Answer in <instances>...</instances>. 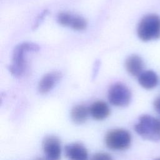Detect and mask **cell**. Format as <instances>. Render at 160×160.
Masks as SVG:
<instances>
[{
	"label": "cell",
	"mask_w": 160,
	"mask_h": 160,
	"mask_svg": "<svg viewBox=\"0 0 160 160\" xmlns=\"http://www.w3.org/2000/svg\"><path fill=\"white\" fill-rule=\"evenodd\" d=\"M108 99L110 103L114 106H126L131 102V91L122 83H115L110 87L108 91Z\"/></svg>",
	"instance_id": "5"
},
{
	"label": "cell",
	"mask_w": 160,
	"mask_h": 160,
	"mask_svg": "<svg viewBox=\"0 0 160 160\" xmlns=\"http://www.w3.org/2000/svg\"><path fill=\"white\" fill-rule=\"evenodd\" d=\"M57 21L59 24L70 27L76 31H82L87 27V21L84 18L66 12L59 13Z\"/></svg>",
	"instance_id": "6"
},
{
	"label": "cell",
	"mask_w": 160,
	"mask_h": 160,
	"mask_svg": "<svg viewBox=\"0 0 160 160\" xmlns=\"http://www.w3.org/2000/svg\"><path fill=\"white\" fill-rule=\"evenodd\" d=\"M99 62L98 61H97L95 62L94 68V69H93V74H92L93 78H94V77L96 76L97 72H98V69H99Z\"/></svg>",
	"instance_id": "17"
},
{
	"label": "cell",
	"mask_w": 160,
	"mask_h": 160,
	"mask_svg": "<svg viewBox=\"0 0 160 160\" xmlns=\"http://www.w3.org/2000/svg\"><path fill=\"white\" fill-rule=\"evenodd\" d=\"M89 112L94 119L102 120L109 116L110 109L105 102L98 101L91 104L89 108Z\"/></svg>",
	"instance_id": "11"
},
{
	"label": "cell",
	"mask_w": 160,
	"mask_h": 160,
	"mask_svg": "<svg viewBox=\"0 0 160 160\" xmlns=\"http://www.w3.org/2000/svg\"><path fill=\"white\" fill-rule=\"evenodd\" d=\"M89 114V108L84 105H77L71 109V118L74 123L81 124L87 120Z\"/></svg>",
	"instance_id": "13"
},
{
	"label": "cell",
	"mask_w": 160,
	"mask_h": 160,
	"mask_svg": "<svg viewBox=\"0 0 160 160\" xmlns=\"http://www.w3.org/2000/svg\"><path fill=\"white\" fill-rule=\"evenodd\" d=\"M137 34L142 41H149L160 38V16L156 14L144 16L139 21Z\"/></svg>",
	"instance_id": "1"
},
{
	"label": "cell",
	"mask_w": 160,
	"mask_h": 160,
	"mask_svg": "<svg viewBox=\"0 0 160 160\" xmlns=\"http://www.w3.org/2000/svg\"><path fill=\"white\" fill-rule=\"evenodd\" d=\"M135 131L143 139L152 141H160V118L145 114L139 118L134 126Z\"/></svg>",
	"instance_id": "2"
},
{
	"label": "cell",
	"mask_w": 160,
	"mask_h": 160,
	"mask_svg": "<svg viewBox=\"0 0 160 160\" xmlns=\"http://www.w3.org/2000/svg\"><path fill=\"white\" fill-rule=\"evenodd\" d=\"M66 156L74 160H84L88 158V151L86 148L79 143H72L67 145L64 148Z\"/></svg>",
	"instance_id": "9"
},
{
	"label": "cell",
	"mask_w": 160,
	"mask_h": 160,
	"mask_svg": "<svg viewBox=\"0 0 160 160\" xmlns=\"http://www.w3.org/2000/svg\"><path fill=\"white\" fill-rule=\"evenodd\" d=\"M62 74L59 71H51L44 75L38 84V90L41 94L50 91L61 79Z\"/></svg>",
	"instance_id": "8"
},
{
	"label": "cell",
	"mask_w": 160,
	"mask_h": 160,
	"mask_svg": "<svg viewBox=\"0 0 160 160\" xmlns=\"http://www.w3.org/2000/svg\"><path fill=\"white\" fill-rule=\"evenodd\" d=\"M131 142V134L123 129L109 131L105 137L106 146L114 151H122L129 148Z\"/></svg>",
	"instance_id": "4"
},
{
	"label": "cell",
	"mask_w": 160,
	"mask_h": 160,
	"mask_svg": "<svg viewBox=\"0 0 160 160\" xmlns=\"http://www.w3.org/2000/svg\"><path fill=\"white\" fill-rule=\"evenodd\" d=\"M42 149L46 158L49 159H58L61 152V142L54 136H48L42 141Z\"/></svg>",
	"instance_id": "7"
},
{
	"label": "cell",
	"mask_w": 160,
	"mask_h": 160,
	"mask_svg": "<svg viewBox=\"0 0 160 160\" xmlns=\"http://www.w3.org/2000/svg\"><path fill=\"white\" fill-rule=\"evenodd\" d=\"M139 84L144 89L154 88L158 83V77L155 72L151 70L142 71L138 76Z\"/></svg>",
	"instance_id": "12"
},
{
	"label": "cell",
	"mask_w": 160,
	"mask_h": 160,
	"mask_svg": "<svg viewBox=\"0 0 160 160\" xmlns=\"http://www.w3.org/2000/svg\"><path fill=\"white\" fill-rule=\"evenodd\" d=\"M39 49V46L34 42H25L17 45L12 52V63L8 68L12 75L16 77L21 76L26 66L24 54L28 52L38 51Z\"/></svg>",
	"instance_id": "3"
},
{
	"label": "cell",
	"mask_w": 160,
	"mask_h": 160,
	"mask_svg": "<svg viewBox=\"0 0 160 160\" xmlns=\"http://www.w3.org/2000/svg\"><path fill=\"white\" fill-rule=\"evenodd\" d=\"M48 12H49V11H48V9H44L43 11H42L38 15V16L37 17V18H36V21H35V22H34V24L32 26V28L33 30H34V29H36V28H38V26L41 24V23L44 20V18L47 16Z\"/></svg>",
	"instance_id": "14"
},
{
	"label": "cell",
	"mask_w": 160,
	"mask_h": 160,
	"mask_svg": "<svg viewBox=\"0 0 160 160\" xmlns=\"http://www.w3.org/2000/svg\"><path fill=\"white\" fill-rule=\"evenodd\" d=\"M142 59L138 55L133 54L129 56L125 62L127 71L133 76H139L144 69Z\"/></svg>",
	"instance_id": "10"
},
{
	"label": "cell",
	"mask_w": 160,
	"mask_h": 160,
	"mask_svg": "<svg viewBox=\"0 0 160 160\" xmlns=\"http://www.w3.org/2000/svg\"><path fill=\"white\" fill-rule=\"evenodd\" d=\"M154 108L156 111L160 114V96L155 99L154 102Z\"/></svg>",
	"instance_id": "16"
},
{
	"label": "cell",
	"mask_w": 160,
	"mask_h": 160,
	"mask_svg": "<svg viewBox=\"0 0 160 160\" xmlns=\"http://www.w3.org/2000/svg\"><path fill=\"white\" fill-rule=\"evenodd\" d=\"M93 159H98V160H108V159H111V157L109 154H107V153H103V152H101V153H97L96 154L94 155Z\"/></svg>",
	"instance_id": "15"
}]
</instances>
